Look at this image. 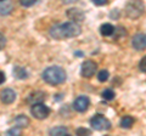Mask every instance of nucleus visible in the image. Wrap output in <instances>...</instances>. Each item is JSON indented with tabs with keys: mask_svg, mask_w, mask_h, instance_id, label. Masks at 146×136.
<instances>
[{
	"mask_svg": "<svg viewBox=\"0 0 146 136\" xmlns=\"http://www.w3.org/2000/svg\"><path fill=\"white\" fill-rule=\"evenodd\" d=\"M12 74L18 80H25V79L28 78V72H27V69L23 67H20V66H16L15 68H13Z\"/></svg>",
	"mask_w": 146,
	"mask_h": 136,
	"instance_id": "obj_13",
	"label": "nucleus"
},
{
	"mask_svg": "<svg viewBox=\"0 0 146 136\" xmlns=\"http://www.w3.org/2000/svg\"><path fill=\"white\" fill-rule=\"evenodd\" d=\"M118 13H119L118 10H113V13H110V17H111V18H117Z\"/></svg>",
	"mask_w": 146,
	"mask_h": 136,
	"instance_id": "obj_27",
	"label": "nucleus"
},
{
	"mask_svg": "<svg viewBox=\"0 0 146 136\" xmlns=\"http://www.w3.org/2000/svg\"><path fill=\"white\" fill-rule=\"evenodd\" d=\"M106 136H107V135H106Z\"/></svg>",
	"mask_w": 146,
	"mask_h": 136,
	"instance_id": "obj_29",
	"label": "nucleus"
},
{
	"mask_svg": "<svg viewBox=\"0 0 146 136\" xmlns=\"http://www.w3.org/2000/svg\"><path fill=\"white\" fill-rule=\"evenodd\" d=\"M13 11V3L12 1H0V15L7 16Z\"/></svg>",
	"mask_w": 146,
	"mask_h": 136,
	"instance_id": "obj_12",
	"label": "nucleus"
},
{
	"mask_svg": "<svg viewBox=\"0 0 146 136\" xmlns=\"http://www.w3.org/2000/svg\"><path fill=\"white\" fill-rule=\"evenodd\" d=\"M21 135H22V129L17 128V126H13V128L9 129L5 133V136H21Z\"/></svg>",
	"mask_w": 146,
	"mask_h": 136,
	"instance_id": "obj_19",
	"label": "nucleus"
},
{
	"mask_svg": "<svg viewBox=\"0 0 146 136\" xmlns=\"http://www.w3.org/2000/svg\"><path fill=\"white\" fill-rule=\"evenodd\" d=\"M131 45L135 50L141 51V50L146 49V34L144 33H138L135 34L133 39H131Z\"/></svg>",
	"mask_w": 146,
	"mask_h": 136,
	"instance_id": "obj_10",
	"label": "nucleus"
},
{
	"mask_svg": "<svg viewBox=\"0 0 146 136\" xmlns=\"http://www.w3.org/2000/svg\"><path fill=\"white\" fill-rule=\"evenodd\" d=\"M67 136H70V135H67Z\"/></svg>",
	"mask_w": 146,
	"mask_h": 136,
	"instance_id": "obj_28",
	"label": "nucleus"
},
{
	"mask_svg": "<svg viewBox=\"0 0 146 136\" xmlns=\"http://www.w3.org/2000/svg\"><path fill=\"white\" fill-rule=\"evenodd\" d=\"M93 3L98 6H105L108 4V0H93Z\"/></svg>",
	"mask_w": 146,
	"mask_h": 136,
	"instance_id": "obj_25",
	"label": "nucleus"
},
{
	"mask_svg": "<svg viewBox=\"0 0 146 136\" xmlns=\"http://www.w3.org/2000/svg\"><path fill=\"white\" fill-rule=\"evenodd\" d=\"M108 78H110V73L107 69H101L98 73V79H99V81H101V83H105Z\"/></svg>",
	"mask_w": 146,
	"mask_h": 136,
	"instance_id": "obj_20",
	"label": "nucleus"
},
{
	"mask_svg": "<svg viewBox=\"0 0 146 136\" xmlns=\"http://www.w3.org/2000/svg\"><path fill=\"white\" fill-rule=\"evenodd\" d=\"M76 135L77 136H90L91 135V130L88 129V128H84V126H82V128H78L76 130Z\"/></svg>",
	"mask_w": 146,
	"mask_h": 136,
	"instance_id": "obj_21",
	"label": "nucleus"
},
{
	"mask_svg": "<svg viewBox=\"0 0 146 136\" xmlns=\"http://www.w3.org/2000/svg\"><path fill=\"white\" fill-rule=\"evenodd\" d=\"M43 79L50 85H60L66 81V71L60 66H50L43 72Z\"/></svg>",
	"mask_w": 146,
	"mask_h": 136,
	"instance_id": "obj_2",
	"label": "nucleus"
},
{
	"mask_svg": "<svg viewBox=\"0 0 146 136\" xmlns=\"http://www.w3.org/2000/svg\"><path fill=\"white\" fill-rule=\"evenodd\" d=\"M6 80V77H5V73H4V72H1L0 71V85H1L4 81Z\"/></svg>",
	"mask_w": 146,
	"mask_h": 136,
	"instance_id": "obj_26",
	"label": "nucleus"
},
{
	"mask_svg": "<svg viewBox=\"0 0 146 136\" xmlns=\"http://www.w3.org/2000/svg\"><path fill=\"white\" fill-rule=\"evenodd\" d=\"M101 96H102L104 100H106V101H112V100L116 97V94H115V91H113L112 89H105L102 91Z\"/></svg>",
	"mask_w": 146,
	"mask_h": 136,
	"instance_id": "obj_18",
	"label": "nucleus"
},
{
	"mask_svg": "<svg viewBox=\"0 0 146 136\" xmlns=\"http://www.w3.org/2000/svg\"><path fill=\"white\" fill-rule=\"evenodd\" d=\"M36 3H38V1H35V0H21V1H20L21 5L25 6V7H31V6L35 5Z\"/></svg>",
	"mask_w": 146,
	"mask_h": 136,
	"instance_id": "obj_22",
	"label": "nucleus"
},
{
	"mask_svg": "<svg viewBox=\"0 0 146 136\" xmlns=\"http://www.w3.org/2000/svg\"><path fill=\"white\" fill-rule=\"evenodd\" d=\"M16 96H17L16 92L10 88L4 89V90H1V92H0V100H1V102L5 103V105H11L12 102H15Z\"/></svg>",
	"mask_w": 146,
	"mask_h": 136,
	"instance_id": "obj_11",
	"label": "nucleus"
},
{
	"mask_svg": "<svg viewBox=\"0 0 146 136\" xmlns=\"http://www.w3.org/2000/svg\"><path fill=\"white\" fill-rule=\"evenodd\" d=\"M28 125H29V119L27 116L20 114L15 118V126H17V128L23 129V128H27Z\"/></svg>",
	"mask_w": 146,
	"mask_h": 136,
	"instance_id": "obj_15",
	"label": "nucleus"
},
{
	"mask_svg": "<svg viewBox=\"0 0 146 136\" xmlns=\"http://www.w3.org/2000/svg\"><path fill=\"white\" fill-rule=\"evenodd\" d=\"M139 69L141 72H144V73H146V56H144L140 60V62H139Z\"/></svg>",
	"mask_w": 146,
	"mask_h": 136,
	"instance_id": "obj_23",
	"label": "nucleus"
},
{
	"mask_svg": "<svg viewBox=\"0 0 146 136\" xmlns=\"http://www.w3.org/2000/svg\"><path fill=\"white\" fill-rule=\"evenodd\" d=\"M45 97H46V92L36 90V91H33L28 95V97H27V103H29L32 106L39 105V103H43Z\"/></svg>",
	"mask_w": 146,
	"mask_h": 136,
	"instance_id": "obj_9",
	"label": "nucleus"
},
{
	"mask_svg": "<svg viewBox=\"0 0 146 136\" xmlns=\"http://www.w3.org/2000/svg\"><path fill=\"white\" fill-rule=\"evenodd\" d=\"M144 10H145V5L143 1H139V0H135V1H129L125 5V15L127 17L129 18H139V17L144 13Z\"/></svg>",
	"mask_w": 146,
	"mask_h": 136,
	"instance_id": "obj_3",
	"label": "nucleus"
},
{
	"mask_svg": "<svg viewBox=\"0 0 146 136\" xmlns=\"http://www.w3.org/2000/svg\"><path fill=\"white\" fill-rule=\"evenodd\" d=\"M90 126L93 129L98 130V131L108 130L110 128H111V121L102 114H95L90 119Z\"/></svg>",
	"mask_w": 146,
	"mask_h": 136,
	"instance_id": "obj_4",
	"label": "nucleus"
},
{
	"mask_svg": "<svg viewBox=\"0 0 146 136\" xmlns=\"http://www.w3.org/2000/svg\"><path fill=\"white\" fill-rule=\"evenodd\" d=\"M68 130L66 126H54L49 130V136H67Z\"/></svg>",
	"mask_w": 146,
	"mask_h": 136,
	"instance_id": "obj_16",
	"label": "nucleus"
},
{
	"mask_svg": "<svg viewBox=\"0 0 146 136\" xmlns=\"http://www.w3.org/2000/svg\"><path fill=\"white\" fill-rule=\"evenodd\" d=\"M96 69H98V65L94 61L91 60L84 61L80 66V75L84 77V78H90V77H93L96 73Z\"/></svg>",
	"mask_w": 146,
	"mask_h": 136,
	"instance_id": "obj_6",
	"label": "nucleus"
},
{
	"mask_svg": "<svg viewBox=\"0 0 146 136\" xmlns=\"http://www.w3.org/2000/svg\"><path fill=\"white\" fill-rule=\"evenodd\" d=\"M116 27L112 26L111 23H104L101 27H100V33L104 37H111V35L115 34Z\"/></svg>",
	"mask_w": 146,
	"mask_h": 136,
	"instance_id": "obj_14",
	"label": "nucleus"
},
{
	"mask_svg": "<svg viewBox=\"0 0 146 136\" xmlns=\"http://www.w3.org/2000/svg\"><path fill=\"white\" fill-rule=\"evenodd\" d=\"M134 117H131V116H125V117H123L122 119H121V123L119 125L122 126V128H124V129H129L131 128V125L134 124Z\"/></svg>",
	"mask_w": 146,
	"mask_h": 136,
	"instance_id": "obj_17",
	"label": "nucleus"
},
{
	"mask_svg": "<svg viewBox=\"0 0 146 136\" xmlns=\"http://www.w3.org/2000/svg\"><path fill=\"white\" fill-rule=\"evenodd\" d=\"M31 113L35 119L43 120L45 118H48L50 114V108L48 106H45L44 103H39V105H34L31 108Z\"/></svg>",
	"mask_w": 146,
	"mask_h": 136,
	"instance_id": "obj_5",
	"label": "nucleus"
},
{
	"mask_svg": "<svg viewBox=\"0 0 146 136\" xmlns=\"http://www.w3.org/2000/svg\"><path fill=\"white\" fill-rule=\"evenodd\" d=\"M5 45H6V38L3 33H0V51L5 48Z\"/></svg>",
	"mask_w": 146,
	"mask_h": 136,
	"instance_id": "obj_24",
	"label": "nucleus"
},
{
	"mask_svg": "<svg viewBox=\"0 0 146 136\" xmlns=\"http://www.w3.org/2000/svg\"><path fill=\"white\" fill-rule=\"evenodd\" d=\"M89 105H90L89 97L82 95V96H78L74 100V102H73V108H74L77 112L83 113V112H85L89 108Z\"/></svg>",
	"mask_w": 146,
	"mask_h": 136,
	"instance_id": "obj_7",
	"label": "nucleus"
},
{
	"mask_svg": "<svg viewBox=\"0 0 146 136\" xmlns=\"http://www.w3.org/2000/svg\"><path fill=\"white\" fill-rule=\"evenodd\" d=\"M67 17L71 20V22L78 24V22H83L85 20V13L78 7H73L67 10Z\"/></svg>",
	"mask_w": 146,
	"mask_h": 136,
	"instance_id": "obj_8",
	"label": "nucleus"
},
{
	"mask_svg": "<svg viewBox=\"0 0 146 136\" xmlns=\"http://www.w3.org/2000/svg\"><path fill=\"white\" fill-rule=\"evenodd\" d=\"M82 33V27L74 22H65V23L55 24L49 29L50 37L55 40H63L76 38Z\"/></svg>",
	"mask_w": 146,
	"mask_h": 136,
	"instance_id": "obj_1",
	"label": "nucleus"
}]
</instances>
